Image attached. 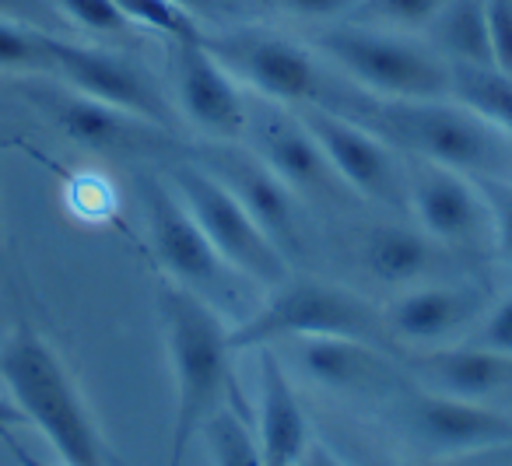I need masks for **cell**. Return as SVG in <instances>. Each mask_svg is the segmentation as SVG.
<instances>
[{
    "mask_svg": "<svg viewBox=\"0 0 512 466\" xmlns=\"http://www.w3.org/2000/svg\"><path fill=\"white\" fill-rule=\"evenodd\" d=\"M158 316L165 326L172 379H176V421L169 438V466H183L193 435L218 410L239 403L232 375L228 326L211 302L172 281L158 284Z\"/></svg>",
    "mask_w": 512,
    "mask_h": 466,
    "instance_id": "6da1fadb",
    "label": "cell"
},
{
    "mask_svg": "<svg viewBox=\"0 0 512 466\" xmlns=\"http://www.w3.org/2000/svg\"><path fill=\"white\" fill-rule=\"evenodd\" d=\"M337 113L369 127L404 158H425L470 179H512V137L453 99H376L369 95Z\"/></svg>",
    "mask_w": 512,
    "mask_h": 466,
    "instance_id": "7a4b0ae2",
    "label": "cell"
},
{
    "mask_svg": "<svg viewBox=\"0 0 512 466\" xmlns=\"http://www.w3.org/2000/svg\"><path fill=\"white\" fill-rule=\"evenodd\" d=\"M0 379L25 421L50 438L64 466H109L106 438L78 382L32 326H18L11 337L0 340Z\"/></svg>",
    "mask_w": 512,
    "mask_h": 466,
    "instance_id": "3957f363",
    "label": "cell"
},
{
    "mask_svg": "<svg viewBox=\"0 0 512 466\" xmlns=\"http://www.w3.org/2000/svg\"><path fill=\"white\" fill-rule=\"evenodd\" d=\"M295 337H355L393 351V340L383 326V312H376L358 291L320 277L288 274L278 288H271L267 302L228 326V344L235 354L274 347Z\"/></svg>",
    "mask_w": 512,
    "mask_h": 466,
    "instance_id": "277c9868",
    "label": "cell"
},
{
    "mask_svg": "<svg viewBox=\"0 0 512 466\" xmlns=\"http://www.w3.org/2000/svg\"><path fill=\"white\" fill-rule=\"evenodd\" d=\"M316 46L376 99H449L446 60L393 29L330 25L316 36Z\"/></svg>",
    "mask_w": 512,
    "mask_h": 466,
    "instance_id": "5b68a950",
    "label": "cell"
},
{
    "mask_svg": "<svg viewBox=\"0 0 512 466\" xmlns=\"http://www.w3.org/2000/svg\"><path fill=\"white\" fill-rule=\"evenodd\" d=\"M169 183L176 186L179 200L193 214L200 232L211 239L218 256L239 277L271 291L292 274L288 270V256L274 246L271 235L249 218V211L239 204V197L218 176H211L200 162H193V158L172 162Z\"/></svg>",
    "mask_w": 512,
    "mask_h": 466,
    "instance_id": "8992f818",
    "label": "cell"
},
{
    "mask_svg": "<svg viewBox=\"0 0 512 466\" xmlns=\"http://www.w3.org/2000/svg\"><path fill=\"white\" fill-rule=\"evenodd\" d=\"M200 43L228 74H235V81H246L260 99L288 109L327 102V85L313 53L281 32L239 25L228 32H204Z\"/></svg>",
    "mask_w": 512,
    "mask_h": 466,
    "instance_id": "52a82bcc",
    "label": "cell"
},
{
    "mask_svg": "<svg viewBox=\"0 0 512 466\" xmlns=\"http://www.w3.org/2000/svg\"><path fill=\"white\" fill-rule=\"evenodd\" d=\"M144 214H148L151 253L172 284L200 295L214 309L239 295V281H235L239 274L221 260L211 239L200 232L179 193L158 176L144 179Z\"/></svg>",
    "mask_w": 512,
    "mask_h": 466,
    "instance_id": "ba28073f",
    "label": "cell"
},
{
    "mask_svg": "<svg viewBox=\"0 0 512 466\" xmlns=\"http://www.w3.org/2000/svg\"><path fill=\"white\" fill-rule=\"evenodd\" d=\"M390 421L407 442L432 456H474L512 442V414L435 389H400Z\"/></svg>",
    "mask_w": 512,
    "mask_h": 466,
    "instance_id": "9c48e42d",
    "label": "cell"
},
{
    "mask_svg": "<svg viewBox=\"0 0 512 466\" xmlns=\"http://www.w3.org/2000/svg\"><path fill=\"white\" fill-rule=\"evenodd\" d=\"M295 113L313 130L330 169L337 172V179L351 193L372 200V204L390 207V211H404L407 207L404 155L397 148H390L383 137H376L358 120H351V116L337 113L330 106H320V102L295 106Z\"/></svg>",
    "mask_w": 512,
    "mask_h": 466,
    "instance_id": "30bf717a",
    "label": "cell"
},
{
    "mask_svg": "<svg viewBox=\"0 0 512 466\" xmlns=\"http://www.w3.org/2000/svg\"><path fill=\"white\" fill-rule=\"evenodd\" d=\"M50 57H53V74L67 88H74V92L88 95L95 102H106L113 109H123V113L137 116V120L155 123L165 134H176L179 130V113L165 99L162 85L130 57L92 50V46H78V43H64V39H53V36H50Z\"/></svg>",
    "mask_w": 512,
    "mask_h": 466,
    "instance_id": "8fae6325",
    "label": "cell"
},
{
    "mask_svg": "<svg viewBox=\"0 0 512 466\" xmlns=\"http://www.w3.org/2000/svg\"><path fill=\"white\" fill-rule=\"evenodd\" d=\"M407 211L418 228L456 253H481L491 242V214L470 176L425 158H404Z\"/></svg>",
    "mask_w": 512,
    "mask_h": 466,
    "instance_id": "7c38bea8",
    "label": "cell"
},
{
    "mask_svg": "<svg viewBox=\"0 0 512 466\" xmlns=\"http://www.w3.org/2000/svg\"><path fill=\"white\" fill-rule=\"evenodd\" d=\"M253 155L274 172L285 186L295 193H306L316 200H337L344 197L348 186L337 179L330 169L327 155H323L320 141L313 130L302 123V116L278 102H249L246 106V130Z\"/></svg>",
    "mask_w": 512,
    "mask_h": 466,
    "instance_id": "4fadbf2b",
    "label": "cell"
},
{
    "mask_svg": "<svg viewBox=\"0 0 512 466\" xmlns=\"http://www.w3.org/2000/svg\"><path fill=\"white\" fill-rule=\"evenodd\" d=\"M172 88H176V113L207 141L232 144L246 130V106L232 74L211 57L200 39L169 43Z\"/></svg>",
    "mask_w": 512,
    "mask_h": 466,
    "instance_id": "5bb4252c",
    "label": "cell"
},
{
    "mask_svg": "<svg viewBox=\"0 0 512 466\" xmlns=\"http://www.w3.org/2000/svg\"><path fill=\"white\" fill-rule=\"evenodd\" d=\"M193 162L204 165L211 176H218L228 190L239 197V204L249 211V218L271 235V242L285 256L302 253V218L295 197L299 193L292 186H285L271 169H267L253 151L232 148V144L207 141V148L193 151Z\"/></svg>",
    "mask_w": 512,
    "mask_h": 466,
    "instance_id": "9a60e30c",
    "label": "cell"
},
{
    "mask_svg": "<svg viewBox=\"0 0 512 466\" xmlns=\"http://www.w3.org/2000/svg\"><path fill=\"white\" fill-rule=\"evenodd\" d=\"M32 102L71 137L74 144L99 155H158L172 151V134L148 120L95 102L74 88H29Z\"/></svg>",
    "mask_w": 512,
    "mask_h": 466,
    "instance_id": "2e32d148",
    "label": "cell"
},
{
    "mask_svg": "<svg viewBox=\"0 0 512 466\" xmlns=\"http://www.w3.org/2000/svg\"><path fill=\"white\" fill-rule=\"evenodd\" d=\"M491 291L477 281L446 284L428 281L407 288L400 298H393L383 309V326L390 340H411V344H439L467 326H477V319L488 312Z\"/></svg>",
    "mask_w": 512,
    "mask_h": 466,
    "instance_id": "e0dca14e",
    "label": "cell"
},
{
    "mask_svg": "<svg viewBox=\"0 0 512 466\" xmlns=\"http://www.w3.org/2000/svg\"><path fill=\"white\" fill-rule=\"evenodd\" d=\"M295 365L299 375L313 386L334 393L383 396L404 389V372L386 351L355 337H295Z\"/></svg>",
    "mask_w": 512,
    "mask_h": 466,
    "instance_id": "ac0fdd59",
    "label": "cell"
},
{
    "mask_svg": "<svg viewBox=\"0 0 512 466\" xmlns=\"http://www.w3.org/2000/svg\"><path fill=\"white\" fill-rule=\"evenodd\" d=\"M456 249L435 242L421 228L404 225H372L358 235V263L362 270L379 284L390 288H414V284H428L453 270Z\"/></svg>",
    "mask_w": 512,
    "mask_h": 466,
    "instance_id": "d6986e66",
    "label": "cell"
},
{
    "mask_svg": "<svg viewBox=\"0 0 512 466\" xmlns=\"http://www.w3.org/2000/svg\"><path fill=\"white\" fill-rule=\"evenodd\" d=\"M400 368L418 375L425 389L460 396V400H484L512 386V358L474 347L463 340L460 347H439V351H411L400 354Z\"/></svg>",
    "mask_w": 512,
    "mask_h": 466,
    "instance_id": "ffe728a7",
    "label": "cell"
},
{
    "mask_svg": "<svg viewBox=\"0 0 512 466\" xmlns=\"http://www.w3.org/2000/svg\"><path fill=\"white\" fill-rule=\"evenodd\" d=\"M260 407H256V445L264 466H299L313 442L309 421L292 389V375L271 347H260Z\"/></svg>",
    "mask_w": 512,
    "mask_h": 466,
    "instance_id": "44dd1931",
    "label": "cell"
},
{
    "mask_svg": "<svg viewBox=\"0 0 512 466\" xmlns=\"http://www.w3.org/2000/svg\"><path fill=\"white\" fill-rule=\"evenodd\" d=\"M428 39L446 64H491L484 0H446L428 25Z\"/></svg>",
    "mask_w": 512,
    "mask_h": 466,
    "instance_id": "7402d4cb",
    "label": "cell"
},
{
    "mask_svg": "<svg viewBox=\"0 0 512 466\" xmlns=\"http://www.w3.org/2000/svg\"><path fill=\"white\" fill-rule=\"evenodd\" d=\"M449 99L512 137V74L495 64H449Z\"/></svg>",
    "mask_w": 512,
    "mask_h": 466,
    "instance_id": "603a6c76",
    "label": "cell"
},
{
    "mask_svg": "<svg viewBox=\"0 0 512 466\" xmlns=\"http://www.w3.org/2000/svg\"><path fill=\"white\" fill-rule=\"evenodd\" d=\"M200 431L207 435V452H211L214 466H264L256 435L239 417V410H218Z\"/></svg>",
    "mask_w": 512,
    "mask_h": 466,
    "instance_id": "cb8c5ba5",
    "label": "cell"
},
{
    "mask_svg": "<svg viewBox=\"0 0 512 466\" xmlns=\"http://www.w3.org/2000/svg\"><path fill=\"white\" fill-rule=\"evenodd\" d=\"M0 71L53 74L50 32L32 29V25H22V22H4V18H0Z\"/></svg>",
    "mask_w": 512,
    "mask_h": 466,
    "instance_id": "d4e9b609",
    "label": "cell"
},
{
    "mask_svg": "<svg viewBox=\"0 0 512 466\" xmlns=\"http://www.w3.org/2000/svg\"><path fill=\"white\" fill-rule=\"evenodd\" d=\"M116 8L123 11L130 25H144V29L165 36L169 43L204 39L200 22L186 8H179L176 0H116Z\"/></svg>",
    "mask_w": 512,
    "mask_h": 466,
    "instance_id": "484cf974",
    "label": "cell"
},
{
    "mask_svg": "<svg viewBox=\"0 0 512 466\" xmlns=\"http://www.w3.org/2000/svg\"><path fill=\"white\" fill-rule=\"evenodd\" d=\"M442 8H446V0H362L351 22L393 32H418L428 29Z\"/></svg>",
    "mask_w": 512,
    "mask_h": 466,
    "instance_id": "4316f807",
    "label": "cell"
},
{
    "mask_svg": "<svg viewBox=\"0 0 512 466\" xmlns=\"http://www.w3.org/2000/svg\"><path fill=\"white\" fill-rule=\"evenodd\" d=\"M53 8L64 18H71L74 25L88 32H106V36H116V32H127V18L116 8V0H50Z\"/></svg>",
    "mask_w": 512,
    "mask_h": 466,
    "instance_id": "83f0119b",
    "label": "cell"
},
{
    "mask_svg": "<svg viewBox=\"0 0 512 466\" xmlns=\"http://www.w3.org/2000/svg\"><path fill=\"white\" fill-rule=\"evenodd\" d=\"M481 186V197L491 214V242L512 260V179H474Z\"/></svg>",
    "mask_w": 512,
    "mask_h": 466,
    "instance_id": "f1b7e54d",
    "label": "cell"
},
{
    "mask_svg": "<svg viewBox=\"0 0 512 466\" xmlns=\"http://www.w3.org/2000/svg\"><path fill=\"white\" fill-rule=\"evenodd\" d=\"M467 344L484 347V351H495V354H509L512 358V291L505 298H498L495 305H488V312L470 330Z\"/></svg>",
    "mask_w": 512,
    "mask_h": 466,
    "instance_id": "f546056e",
    "label": "cell"
},
{
    "mask_svg": "<svg viewBox=\"0 0 512 466\" xmlns=\"http://www.w3.org/2000/svg\"><path fill=\"white\" fill-rule=\"evenodd\" d=\"M484 15H488L491 64L512 74V0H484Z\"/></svg>",
    "mask_w": 512,
    "mask_h": 466,
    "instance_id": "4dcf8cb0",
    "label": "cell"
},
{
    "mask_svg": "<svg viewBox=\"0 0 512 466\" xmlns=\"http://www.w3.org/2000/svg\"><path fill=\"white\" fill-rule=\"evenodd\" d=\"M267 8L281 15L302 18V22H334V18H351L362 0H264Z\"/></svg>",
    "mask_w": 512,
    "mask_h": 466,
    "instance_id": "1f68e13d",
    "label": "cell"
},
{
    "mask_svg": "<svg viewBox=\"0 0 512 466\" xmlns=\"http://www.w3.org/2000/svg\"><path fill=\"white\" fill-rule=\"evenodd\" d=\"M179 8H186L193 18H232L242 11H253V0H176Z\"/></svg>",
    "mask_w": 512,
    "mask_h": 466,
    "instance_id": "d6a6232c",
    "label": "cell"
},
{
    "mask_svg": "<svg viewBox=\"0 0 512 466\" xmlns=\"http://www.w3.org/2000/svg\"><path fill=\"white\" fill-rule=\"evenodd\" d=\"M299 466H351V463H344V459L337 456L334 449H327V445L309 442L306 452H302V459H299Z\"/></svg>",
    "mask_w": 512,
    "mask_h": 466,
    "instance_id": "836d02e7",
    "label": "cell"
},
{
    "mask_svg": "<svg viewBox=\"0 0 512 466\" xmlns=\"http://www.w3.org/2000/svg\"><path fill=\"white\" fill-rule=\"evenodd\" d=\"M22 421H25V414L15 407V400H0V438H4V442L11 438V428Z\"/></svg>",
    "mask_w": 512,
    "mask_h": 466,
    "instance_id": "e575fe53",
    "label": "cell"
},
{
    "mask_svg": "<svg viewBox=\"0 0 512 466\" xmlns=\"http://www.w3.org/2000/svg\"><path fill=\"white\" fill-rule=\"evenodd\" d=\"M8 449H11V456L18 459V466H46V463H39V459L32 456V452H25L22 445L15 442V438H8Z\"/></svg>",
    "mask_w": 512,
    "mask_h": 466,
    "instance_id": "d590c367",
    "label": "cell"
},
{
    "mask_svg": "<svg viewBox=\"0 0 512 466\" xmlns=\"http://www.w3.org/2000/svg\"><path fill=\"white\" fill-rule=\"evenodd\" d=\"M36 11L39 8V0H0V11L4 15H15V11Z\"/></svg>",
    "mask_w": 512,
    "mask_h": 466,
    "instance_id": "8d00e7d4",
    "label": "cell"
},
{
    "mask_svg": "<svg viewBox=\"0 0 512 466\" xmlns=\"http://www.w3.org/2000/svg\"><path fill=\"white\" fill-rule=\"evenodd\" d=\"M488 459L495 466H512V442L509 445H502V449H491L488 452Z\"/></svg>",
    "mask_w": 512,
    "mask_h": 466,
    "instance_id": "74e56055",
    "label": "cell"
},
{
    "mask_svg": "<svg viewBox=\"0 0 512 466\" xmlns=\"http://www.w3.org/2000/svg\"><path fill=\"white\" fill-rule=\"evenodd\" d=\"M351 466H390V463H383V459H355Z\"/></svg>",
    "mask_w": 512,
    "mask_h": 466,
    "instance_id": "f35d334b",
    "label": "cell"
}]
</instances>
